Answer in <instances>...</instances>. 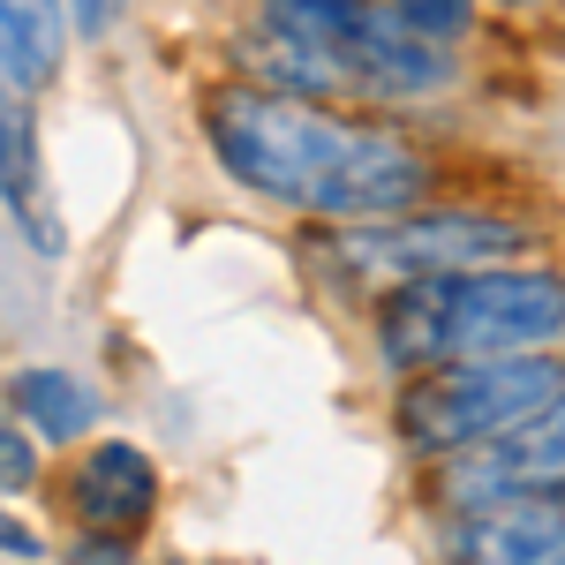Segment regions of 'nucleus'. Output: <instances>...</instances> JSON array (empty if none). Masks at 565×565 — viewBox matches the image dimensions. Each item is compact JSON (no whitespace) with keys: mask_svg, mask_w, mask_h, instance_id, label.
I'll use <instances>...</instances> for the list:
<instances>
[{"mask_svg":"<svg viewBox=\"0 0 565 565\" xmlns=\"http://www.w3.org/2000/svg\"><path fill=\"white\" fill-rule=\"evenodd\" d=\"M204 136L218 167L264 204H287L309 218H399L423 212L430 159L385 121H348L324 98H287L264 84H226L204 98Z\"/></svg>","mask_w":565,"mask_h":565,"instance_id":"1","label":"nucleus"},{"mask_svg":"<svg viewBox=\"0 0 565 565\" xmlns=\"http://www.w3.org/2000/svg\"><path fill=\"white\" fill-rule=\"evenodd\" d=\"M242 61L287 98H423L452 84V53L415 39L385 0H264Z\"/></svg>","mask_w":565,"mask_h":565,"instance_id":"2","label":"nucleus"},{"mask_svg":"<svg viewBox=\"0 0 565 565\" xmlns=\"http://www.w3.org/2000/svg\"><path fill=\"white\" fill-rule=\"evenodd\" d=\"M565 332V279L558 271H445L399 287L377 317V354L392 370H445V362H482V354H527Z\"/></svg>","mask_w":565,"mask_h":565,"instance_id":"3","label":"nucleus"},{"mask_svg":"<svg viewBox=\"0 0 565 565\" xmlns=\"http://www.w3.org/2000/svg\"><path fill=\"white\" fill-rule=\"evenodd\" d=\"M565 392V362H551L543 348L527 354H482V362H445V370H415L392 423L415 452H468V445H490L513 423H527L543 399Z\"/></svg>","mask_w":565,"mask_h":565,"instance_id":"4","label":"nucleus"},{"mask_svg":"<svg viewBox=\"0 0 565 565\" xmlns=\"http://www.w3.org/2000/svg\"><path fill=\"white\" fill-rule=\"evenodd\" d=\"M340 264L370 287H415V279H445V271H482L521 249L513 218L482 212H399V218H362L340 242Z\"/></svg>","mask_w":565,"mask_h":565,"instance_id":"5","label":"nucleus"},{"mask_svg":"<svg viewBox=\"0 0 565 565\" xmlns=\"http://www.w3.org/2000/svg\"><path fill=\"white\" fill-rule=\"evenodd\" d=\"M565 476V392L543 399L527 423H513L490 445H468V452H445V505H490L505 490H527V482H558Z\"/></svg>","mask_w":565,"mask_h":565,"instance_id":"6","label":"nucleus"},{"mask_svg":"<svg viewBox=\"0 0 565 565\" xmlns=\"http://www.w3.org/2000/svg\"><path fill=\"white\" fill-rule=\"evenodd\" d=\"M565 543V476L468 505L445 535V565H535Z\"/></svg>","mask_w":565,"mask_h":565,"instance_id":"7","label":"nucleus"},{"mask_svg":"<svg viewBox=\"0 0 565 565\" xmlns=\"http://www.w3.org/2000/svg\"><path fill=\"white\" fill-rule=\"evenodd\" d=\"M151 513H159V468H151V452L121 445V437L90 445L84 468H76V521L90 535H121L129 543Z\"/></svg>","mask_w":565,"mask_h":565,"instance_id":"8","label":"nucleus"},{"mask_svg":"<svg viewBox=\"0 0 565 565\" xmlns=\"http://www.w3.org/2000/svg\"><path fill=\"white\" fill-rule=\"evenodd\" d=\"M0 204L15 212V226L31 234L39 257H61V212L45 196V151H39V121H31V98L15 84H0Z\"/></svg>","mask_w":565,"mask_h":565,"instance_id":"9","label":"nucleus"},{"mask_svg":"<svg viewBox=\"0 0 565 565\" xmlns=\"http://www.w3.org/2000/svg\"><path fill=\"white\" fill-rule=\"evenodd\" d=\"M61 53H68L61 0H0V84H15L31 98L61 76Z\"/></svg>","mask_w":565,"mask_h":565,"instance_id":"10","label":"nucleus"},{"mask_svg":"<svg viewBox=\"0 0 565 565\" xmlns=\"http://www.w3.org/2000/svg\"><path fill=\"white\" fill-rule=\"evenodd\" d=\"M15 407H23V423L45 437V445H68V437H84L98 423V399H90L84 377H68L61 362H31V370H15Z\"/></svg>","mask_w":565,"mask_h":565,"instance_id":"11","label":"nucleus"},{"mask_svg":"<svg viewBox=\"0 0 565 565\" xmlns=\"http://www.w3.org/2000/svg\"><path fill=\"white\" fill-rule=\"evenodd\" d=\"M385 8L415 31V39H430V45H452L468 23H476V0H385Z\"/></svg>","mask_w":565,"mask_h":565,"instance_id":"12","label":"nucleus"},{"mask_svg":"<svg viewBox=\"0 0 565 565\" xmlns=\"http://www.w3.org/2000/svg\"><path fill=\"white\" fill-rule=\"evenodd\" d=\"M31 476H39V445L0 423V490H31Z\"/></svg>","mask_w":565,"mask_h":565,"instance_id":"13","label":"nucleus"},{"mask_svg":"<svg viewBox=\"0 0 565 565\" xmlns=\"http://www.w3.org/2000/svg\"><path fill=\"white\" fill-rule=\"evenodd\" d=\"M121 8H129V0H68V15H76L84 39H106V31L121 23Z\"/></svg>","mask_w":565,"mask_h":565,"instance_id":"14","label":"nucleus"},{"mask_svg":"<svg viewBox=\"0 0 565 565\" xmlns=\"http://www.w3.org/2000/svg\"><path fill=\"white\" fill-rule=\"evenodd\" d=\"M0 551H8V558H39L45 543H39L23 521H15V513H0Z\"/></svg>","mask_w":565,"mask_h":565,"instance_id":"15","label":"nucleus"},{"mask_svg":"<svg viewBox=\"0 0 565 565\" xmlns=\"http://www.w3.org/2000/svg\"><path fill=\"white\" fill-rule=\"evenodd\" d=\"M76 565H136V558H129V543H121V535H90L84 551H76Z\"/></svg>","mask_w":565,"mask_h":565,"instance_id":"16","label":"nucleus"},{"mask_svg":"<svg viewBox=\"0 0 565 565\" xmlns=\"http://www.w3.org/2000/svg\"><path fill=\"white\" fill-rule=\"evenodd\" d=\"M535 565H565V543H558V551H551V558H535Z\"/></svg>","mask_w":565,"mask_h":565,"instance_id":"17","label":"nucleus"}]
</instances>
